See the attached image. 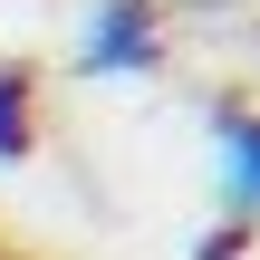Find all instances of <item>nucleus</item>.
<instances>
[{
	"instance_id": "obj_1",
	"label": "nucleus",
	"mask_w": 260,
	"mask_h": 260,
	"mask_svg": "<svg viewBox=\"0 0 260 260\" xmlns=\"http://www.w3.org/2000/svg\"><path fill=\"white\" fill-rule=\"evenodd\" d=\"M154 48H164L154 0H96L87 29H77V68H87V77H145Z\"/></svg>"
},
{
	"instance_id": "obj_2",
	"label": "nucleus",
	"mask_w": 260,
	"mask_h": 260,
	"mask_svg": "<svg viewBox=\"0 0 260 260\" xmlns=\"http://www.w3.org/2000/svg\"><path fill=\"white\" fill-rule=\"evenodd\" d=\"M212 164H222V212L260 222V116L251 106H222L212 116Z\"/></svg>"
},
{
	"instance_id": "obj_3",
	"label": "nucleus",
	"mask_w": 260,
	"mask_h": 260,
	"mask_svg": "<svg viewBox=\"0 0 260 260\" xmlns=\"http://www.w3.org/2000/svg\"><path fill=\"white\" fill-rule=\"evenodd\" d=\"M39 145V116H29V68H10L0 58V164H19Z\"/></svg>"
}]
</instances>
